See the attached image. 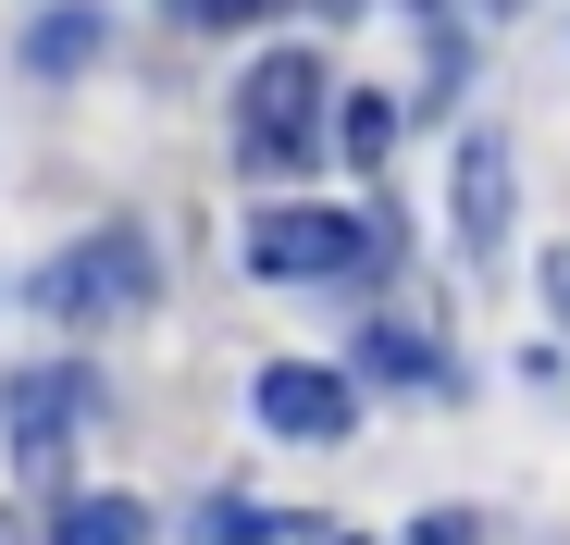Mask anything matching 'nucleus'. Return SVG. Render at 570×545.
<instances>
[{"instance_id":"f257e3e1","label":"nucleus","mask_w":570,"mask_h":545,"mask_svg":"<svg viewBox=\"0 0 570 545\" xmlns=\"http://www.w3.org/2000/svg\"><path fill=\"white\" fill-rule=\"evenodd\" d=\"M323 149V62L311 50H261L236 87V161L248 174H311Z\"/></svg>"},{"instance_id":"f03ea898","label":"nucleus","mask_w":570,"mask_h":545,"mask_svg":"<svg viewBox=\"0 0 570 545\" xmlns=\"http://www.w3.org/2000/svg\"><path fill=\"white\" fill-rule=\"evenodd\" d=\"M248 272L261 286H323V272H372V224L323 199H273L248 211Z\"/></svg>"},{"instance_id":"7ed1b4c3","label":"nucleus","mask_w":570,"mask_h":545,"mask_svg":"<svg viewBox=\"0 0 570 545\" xmlns=\"http://www.w3.org/2000/svg\"><path fill=\"white\" fill-rule=\"evenodd\" d=\"M149 286H161V272H149V236H137V224H100V236H75L26 298H38L50 323H112V310H137Z\"/></svg>"},{"instance_id":"20e7f679","label":"nucleus","mask_w":570,"mask_h":545,"mask_svg":"<svg viewBox=\"0 0 570 545\" xmlns=\"http://www.w3.org/2000/svg\"><path fill=\"white\" fill-rule=\"evenodd\" d=\"M248 409H261L273 434H298V446H335V434L360 422V397H347V373H323V359H273V373L248 385Z\"/></svg>"},{"instance_id":"39448f33","label":"nucleus","mask_w":570,"mask_h":545,"mask_svg":"<svg viewBox=\"0 0 570 545\" xmlns=\"http://www.w3.org/2000/svg\"><path fill=\"white\" fill-rule=\"evenodd\" d=\"M75 409H87V385H75V373H13V397H0V422H13V472L62 484V446H75Z\"/></svg>"},{"instance_id":"423d86ee","label":"nucleus","mask_w":570,"mask_h":545,"mask_svg":"<svg viewBox=\"0 0 570 545\" xmlns=\"http://www.w3.org/2000/svg\"><path fill=\"white\" fill-rule=\"evenodd\" d=\"M446 224H459V260H497L509 248V137H459Z\"/></svg>"},{"instance_id":"0eeeda50","label":"nucleus","mask_w":570,"mask_h":545,"mask_svg":"<svg viewBox=\"0 0 570 545\" xmlns=\"http://www.w3.org/2000/svg\"><path fill=\"white\" fill-rule=\"evenodd\" d=\"M50 545H149V508L137 496H62L50 508Z\"/></svg>"},{"instance_id":"6e6552de","label":"nucleus","mask_w":570,"mask_h":545,"mask_svg":"<svg viewBox=\"0 0 570 545\" xmlns=\"http://www.w3.org/2000/svg\"><path fill=\"white\" fill-rule=\"evenodd\" d=\"M87 50H100V13H87V0L38 13V38H26V62H38V75H87Z\"/></svg>"},{"instance_id":"1a4fd4ad","label":"nucleus","mask_w":570,"mask_h":545,"mask_svg":"<svg viewBox=\"0 0 570 545\" xmlns=\"http://www.w3.org/2000/svg\"><path fill=\"white\" fill-rule=\"evenodd\" d=\"M360 359H372L385 385H410V397H434V385H446V373H434V347H422L410 323H372V335H360Z\"/></svg>"},{"instance_id":"9d476101","label":"nucleus","mask_w":570,"mask_h":545,"mask_svg":"<svg viewBox=\"0 0 570 545\" xmlns=\"http://www.w3.org/2000/svg\"><path fill=\"white\" fill-rule=\"evenodd\" d=\"M335 137H347V149L372 161V149H385V137H397V112H385V100H347V112H335Z\"/></svg>"},{"instance_id":"9b49d317","label":"nucleus","mask_w":570,"mask_h":545,"mask_svg":"<svg viewBox=\"0 0 570 545\" xmlns=\"http://www.w3.org/2000/svg\"><path fill=\"white\" fill-rule=\"evenodd\" d=\"M410 545H484V521H471V508H422Z\"/></svg>"},{"instance_id":"f8f14e48","label":"nucleus","mask_w":570,"mask_h":545,"mask_svg":"<svg viewBox=\"0 0 570 545\" xmlns=\"http://www.w3.org/2000/svg\"><path fill=\"white\" fill-rule=\"evenodd\" d=\"M248 13H273V0H199V26H248Z\"/></svg>"},{"instance_id":"ddd939ff","label":"nucleus","mask_w":570,"mask_h":545,"mask_svg":"<svg viewBox=\"0 0 570 545\" xmlns=\"http://www.w3.org/2000/svg\"><path fill=\"white\" fill-rule=\"evenodd\" d=\"M546 298H558V323H570V248H558V272H546Z\"/></svg>"},{"instance_id":"4468645a","label":"nucleus","mask_w":570,"mask_h":545,"mask_svg":"<svg viewBox=\"0 0 570 545\" xmlns=\"http://www.w3.org/2000/svg\"><path fill=\"white\" fill-rule=\"evenodd\" d=\"M471 13H521V0H471Z\"/></svg>"},{"instance_id":"2eb2a0df","label":"nucleus","mask_w":570,"mask_h":545,"mask_svg":"<svg viewBox=\"0 0 570 545\" xmlns=\"http://www.w3.org/2000/svg\"><path fill=\"white\" fill-rule=\"evenodd\" d=\"M311 13H360V0H311Z\"/></svg>"},{"instance_id":"dca6fc26","label":"nucleus","mask_w":570,"mask_h":545,"mask_svg":"<svg viewBox=\"0 0 570 545\" xmlns=\"http://www.w3.org/2000/svg\"><path fill=\"white\" fill-rule=\"evenodd\" d=\"M422 13H434V26H446V0H422Z\"/></svg>"},{"instance_id":"f3484780","label":"nucleus","mask_w":570,"mask_h":545,"mask_svg":"<svg viewBox=\"0 0 570 545\" xmlns=\"http://www.w3.org/2000/svg\"><path fill=\"white\" fill-rule=\"evenodd\" d=\"M174 13H199V0H174Z\"/></svg>"},{"instance_id":"a211bd4d","label":"nucleus","mask_w":570,"mask_h":545,"mask_svg":"<svg viewBox=\"0 0 570 545\" xmlns=\"http://www.w3.org/2000/svg\"><path fill=\"white\" fill-rule=\"evenodd\" d=\"M0 545H13V521H0Z\"/></svg>"}]
</instances>
